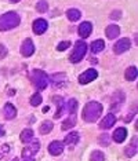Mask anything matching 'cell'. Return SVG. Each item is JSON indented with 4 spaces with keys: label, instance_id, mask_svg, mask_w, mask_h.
I'll use <instances>...</instances> for the list:
<instances>
[{
    "label": "cell",
    "instance_id": "3957f363",
    "mask_svg": "<svg viewBox=\"0 0 138 161\" xmlns=\"http://www.w3.org/2000/svg\"><path fill=\"white\" fill-rule=\"evenodd\" d=\"M30 80H32V83L34 84V87H36L37 90H44L48 84V76L43 70H39V69L32 70Z\"/></svg>",
    "mask_w": 138,
    "mask_h": 161
},
{
    "label": "cell",
    "instance_id": "e0dca14e",
    "mask_svg": "<svg viewBox=\"0 0 138 161\" xmlns=\"http://www.w3.org/2000/svg\"><path fill=\"white\" fill-rule=\"evenodd\" d=\"M126 156L127 157H133L137 154V136H134L133 138V143H130L129 146L126 148Z\"/></svg>",
    "mask_w": 138,
    "mask_h": 161
},
{
    "label": "cell",
    "instance_id": "4fadbf2b",
    "mask_svg": "<svg viewBox=\"0 0 138 161\" xmlns=\"http://www.w3.org/2000/svg\"><path fill=\"white\" fill-rule=\"evenodd\" d=\"M126 136H127V129L123 128V127H120V128H117L116 131L113 132L112 138H113V141H115V142L122 143L124 139H126Z\"/></svg>",
    "mask_w": 138,
    "mask_h": 161
},
{
    "label": "cell",
    "instance_id": "d6986e66",
    "mask_svg": "<svg viewBox=\"0 0 138 161\" xmlns=\"http://www.w3.org/2000/svg\"><path fill=\"white\" fill-rule=\"evenodd\" d=\"M53 101L58 106V110H57V113H55V118H60L62 116V113H64V99H62L61 96H54Z\"/></svg>",
    "mask_w": 138,
    "mask_h": 161
},
{
    "label": "cell",
    "instance_id": "4dcf8cb0",
    "mask_svg": "<svg viewBox=\"0 0 138 161\" xmlns=\"http://www.w3.org/2000/svg\"><path fill=\"white\" fill-rule=\"evenodd\" d=\"M69 45H71V43H69V41H61V43L58 44L57 50H58V51H65V50H66V48L69 47Z\"/></svg>",
    "mask_w": 138,
    "mask_h": 161
},
{
    "label": "cell",
    "instance_id": "9a60e30c",
    "mask_svg": "<svg viewBox=\"0 0 138 161\" xmlns=\"http://www.w3.org/2000/svg\"><path fill=\"white\" fill-rule=\"evenodd\" d=\"M105 33H106V37H108L109 40L116 39V37L120 34V28L117 25H109L108 28H106Z\"/></svg>",
    "mask_w": 138,
    "mask_h": 161
},
{
    "label": "cell",
    "instance_id": "e575fe53",
    "mask_svg": "<svg viewBox=\"0 0 138 161\" xmlns=\"http://www.w3.org/2000/svg\"><path fill=\"white\" fill-rule=\"evenodd\" d=\"M24 161H34L33 157H29V158H24Z\"/></svg>",
    "mask_w": 138,
    "mask_h": 161
},
{
    "label": "cell",
    "instance_id": "f1b7e54d",
    "mask_svg": "<svg viewBox=\"0 0 138 161\" xmlns=\"http://www.w3.org/2000/svg\"><path fill=\"white\" fill-rule=\"evenodd\" d=\"M41 95L39 92H36V94H33L32 95V98H30V105H32V106H39V105L41 103Z\"/></svg>",
    "mask_w": 138,
    "mask_h": 161
},
{
    "label": "cell",
    "instance_id": "7c38bea8",
    "mask_svg": "<svg viewBox=\"0 0 138 161\" xmlns=\"http://www.w3.org/2000/svg\"><path fill=\"white\" fill-rule=\"evenodd\" d=\"M91 30H93V25L90 22H82L80 26H79V34H80L82 37H88L90 34H91Z\"/></svg>",
    "mask_w": 138,
    "mask_h": 161
},
{
    "label": "cell",
    "instance_id": "5b68a950",
    "mask_svg": "<svg viewBox=\"0 0 138 161\" xmlns=\"http://www.w3.org/2000/svg\"><path fill=\"white\" fill-rule=\"evenodd\" d=\"M98 77V72L95 69H87L86 72H83L80 76H79V83L80 84H87L91 83L93 80H95Z\"/></svg>",
    "mask_w": 138,
    "mask_h": 161
},
{
    "label": "cell",
    "instance_id": "7402d4cb",
    "mask_svg": "<svg viewBox=\"0 0 138 161\" xmlns=\"http://www.w3.org/2000/svg\"><path fill=\"white\" fill-rule=\"evenodd\" d=\"M75 124H76V117H75V114H72L71 117L66 118V120L62 122V127H61V128L64 129V131H66V129H71Z\"/></svg>",
    "mask_w": 138,
    "mask_h": 161
},
{
    "label": "cell",
    "instance_id": "d590c367",
    "mask_svg": "<svg viewBox=\"0 0 138 161\" xmlns=\"http://www.w3.org/2000/svg\"><path fill=\"white\" fill-rule=\"evenodd\" d=\"M10 2H11V3H18L19 0H10Z\"/></svg>",
    "mask_w": 138,
    "mask_h": 161
},
{
    "label": "cell",
    "instance_id": "7a4b0ae2",
    "mask_svg": "<svg viewBox=\"0 0 138 161\" xmlns=\"http://www.w3.org/2000/svg\"><path fill=\"white\" fill-rule=\"evenodd\" d=\"M19 23H21V17L17 13H14V11L6 13L4 15L0 17V32L14 29V28H17Z\"/></svg>",
    "mask_w": 138,
    "mask_h": 161
},
{
    "label": "cell",
    "instance_id": "4316f807",
    "mask_svg": "<svg viewBox=\"0 0 138 161\" xmlns=\"http://www.w3.org/2000/svg\"><path fill=\"white\" fill-rule=\"evenodd\" d=\"M36 10H37L39 13H47V10H48V4H47L46 0H40V2H37V4H36Z\"/></svg>",
    "mask_w": 138,
    "mask_h": 161
},
{
    "label": "cell",
    "instance_id": "d4e9b609",
    "mask_svg": "<svg viewBox=\"0 0 138 161\" xmlns=\"http://www.w3.org/2000/svg\"><path fill=\"white\" fill-rule=\"evenodd\" d=\"M51 81H53V84L66 81V75H65V73H55V75L51 76Z\"/></svg>",
    "mask_w": 138,
    "mask_h": 161
},
{
    "label": "cell",
    "instance_id": "52a82bcc",
    "mask_svg": "<svg viewBox=\"0 0 138 161\" xmlns=\"http://www.w3.org/2000/svg\"><path fill=\"white\" fill-rule=\"evenodd\" d=\"M34 52V44L33 41L30 39H25L24 40L22 45H21V54L24 55V57H30Z\"/></svg>",
    "mask_w": 138,
    "mask_h": 161
},
{
    "label": "cell",
    "instance_id": "ac0fdd59",
    "mask_svg": "<svg viewBox=\"0 0 138 161\" xmlns=\"http://www.w3.org/2000/svg\"><path fill=\"white\" fill-rule=\"evenodd\" d=\"M104 48H105V43H104V40H101V39L94 40L91 43V51H93V54H98V52H101Z\"/></svg>",
    "mask_w": 138,
    "mask_h": 161
},
{
    "label": "cell",
    "instance_id": "277c9868",
    "mask_svg": "<svg viewBox=\"0 0 138 161\" xmlns=\"http://www.w3.org/2000/svg\"><path fill=\"white\" fill-rule=\"evenodd\" d=\"M86 52H87V44H86L83 40L76 41L75 50H73V52L71 54V57H69V59H71L72 64H77V62H80L82 59L84 58Z\"/></svg>",
    "mask_w": 138,
    "mask_h": 161
},
{
    "label": "cell",
    "instance_id": "f546056e",
    "mask_svg": "<svg viewBox=\"0 0 138 161\" xmlns=\"http://www.w3.org/2000/svg\"><path fill=\"white\" fill-rule=\"evenodd\" d=\"M98 142H99V145H102V146H109V143H110V138H109V135L102 134L101 136H99Z\"/></svg>",
    "mask_w": 138,
    "mask_h": 161
},
{
    "label": "cell",
    "instance_id": "83f0119b",
    "mask_svg": "<svg viewBox=\"0 0 138 161\" xmlns=\"http://www.w3.org/2000/svg\"><path fill=\"white\" fill-rule=\"evenodd\" d=\"M76 109H77V101L72 98V99H69V102H68V110L71 114H75Z\"/></svg>",
    "mask_w": 138,
    "mask_h": 161
},
{
    "label": "cell",
    "instance_id": "8992f818",
    "mask_svg": "<svg viewBox=\"0 0 138 161\" xmlns=\"http://www.w3.org/2000/svg\"><path fill=\"white\" fill-rule=\"evenodd\" d=\"M130 47H131L130 39L123 37V39H120L115 45H113V51H115V54H123V52H126L127 50H130Z\"/></svg>",
    "mask_w": 138,
    "mask_h": 161
},
{
    "label": "cell",
    "instance_id": "44dd1931",
    "mask_svg": "<svg viewBox=\"0 0 138 161\" xmlns=\"http://www.w3.org/2000/svg\"><path fill=\"white\" fill-rule=\"evenodd\" d=\"M137 73L138 72H137L135 66H131V68H129L126 70V75H124V76H126V80H129V81H134V80L137 79Z\"/></svg>",
    "mask_w": 138,
    "mask_h": 161
},
{
    "label": "cell",
    "instance_id": "2e32d148",
    "mask_svg": "<svg viewBox=\"0 0 138 161\" xmlns=\"http://www.w3.org/2000/svg\"><path fill=\"white\" fill-rule=\"evenodd\" d=\"M79 142V134L77 132H71L65 136L64 139V145H68V146H73Z\"/></svg>",
    "mask_w": 138,
    "mask_h": 161
},
{
    "label": "cell",
    "instance_id": "ba28073f",
    "mask_svg": "<svg viewBox=\"0 0 138 161\" xmlns=\"http://www.w3.org/2000/svg\"><path fill=\"white\" fill-rule=\"evenodd\" d=\"M39 149H40V143H39V142H33L32 145L26 146V148L24 149L22 157H24V158H29V157H33L37 152H39Z\"/></svg>",
    "mask_w": 138,
    "mask_h": 161
},
{
    "label": "cell",
    "instance_id": "d6a6232c",
    "mask_svg": "<svg viewBox=\"0 0 138 161\" xmlns=\"http://www.w3.org/2000/svg\"><path fill=\"white\" fill-rule=\"evenodd\" d=\"M120 17H122V13H120L119 10H115V11H113V13L109 15V18H110V19H119Z\"/></svg>",
    "mask_w": 138,
    "mask_h": 161
},
{
    "label": "cell",
    "instance_id": "5bb4252c",
    "mask_svg": "<svg viewBox=\"0 0 138 161\" xmlns=\"http://www.w3.org/2000/svg\"><path fill=\"white\" fill-rule=\"evenodd\" d=\"M3 113H4V117L7 118V120H13V118L17 116V109L14 107V105L6 103L4 109H3Z\"/></svg>",
    "mask_w": 138,
    "mask_h": 161
},
{
    "label": "cell",
    "instance_id": "cb8c5ba5",
    "mask_svg": "<svg viewBox=\"0 0 138 161\" xmlns=\"http://www.w3.org/2000/svg\"><path fill=\"white\" fill-rule=\"evenodd\" d=\"M53 127H54L53 122L47 120V121H44L43 124H41V127H40L39 131H40V134H41V135H46V134H48V132L51 131V129H53Z\"/></svg>",
    "mask_w": 138,
    "mask_h": 161
},
{
    "label": "cell",
    "instance_id": "30bf717a",
    "mask_svg": "<svg viewBox=\"0 0 138 161\" xmlns=\"http://www.w3.org/2000/svg\"><path fill=\"white\" fill-rule=\"evenodd\" d=\"M48 152H50L51 156H60L62 152H64V143L54 141L48 145Z\"/></svg>",
    "mask_w": 138,
    "mask_h": 161
},
{
    "label": "cell",
    "instance_id": "6da1fadb",
    "mask_svg": "<svg viewBox=\"0 0 138 161\" xmlns=\"http://www.w3.org/2000/svg\"><path fill=\"white\" fill-rule=\"evenodd\" d=\"M102 113V105L95 101H91L83 109V120L87 122H95Z\"/></svg>",
    "mask_w": 138,
    "mask_h": 161
},
{
    "label": "cell",
    "instance_id": "484cf974",
    "mask_svg": "<svg viewBox=\"0 0 138 161\" xmlns=\"http://www.w3.org/2000/svg\"><path fill=\"white\" fill-rule=\"evenodd\" d=\"M104 160H105V156H104L102 152H98V150L93 152L91 156H90V161H104Z\"/></svg>",
    "mask_w": 138,
    "mask_h": 161
},
{
    "label": "cell",
    "instance_id": "8fae6325",
    "mask_svg": "<svg viewBox=\"0 0 138 161\" xmlns=\"http://www.w3.org/2000/svg\"><path fill=\"white\" fill-rule=\"evenodd\" d=\"M115 121H116V117L113 116L112 113L106 114V116L102 118V121L99 122V128H101V129H109L110 127H113Z\"/></svg>",
    "mask_w": 138,
    "mask_h": 161
},
{
    "label": "cell",
    "instance_id": "836d02e7",
    "mask_svg": "<svg viewBox=\"0 0 138 161\" xmlns=\"http://www.w3.org/2000/svg\"><path fill=\"white\" fill-rule=\"evenodd\" d=\"M4 135V128H3V125H0V136Z\"/></svg>",
    "mask_w": 138,
    "mask_h": 161
},
{
    "label": "cell",
    "instance_id": "603a6c76",
    "mask_svg": "<svg viewBox=\"0 0 138 161\" xmlns=\"http://www.w3.org/2000/svg\"><path fill=\"white\" fill-rule=\"evenodd\" d=\"M66 15H68L69 21H73V22H75V21L80 19V17H82V13L79 11V10H76V8H71V10H68Z\"/></svg>",
    "mask_w": 138,
    "mask_h": 161
},
{
    "label": "cell",
    "instance_id": "8d00e7d4",
    "mask_svg": "<svg viewBox=\"0 0 138 161\" xmlns=\"http://www.w3.org/2000/svg\"><path fill=\"white\" fill-rule=\"evenodd\" d=\"M13 161H19V160H18V158H14V160H13Z\"/></svg>",
    "mask_w": 138,
    "mask_h": 161
},
{
    "label": "cell",
    "instance_id": "9c48e42d",
    "mask_svg": "<svg viewBox=\"0 0 138 161\" xmlns=\"http://www.w3.org/2000/svg\"><path fill=\"white\" fill-rule=\"evenodd\" d=\"M47 28H48L47 21H44V19H41V18L36 19L33 22V32L36 33V34H43L47 30Z\"/></svg>",
    "mask_w": 138,
    "mask_h": 161
},
{
    "label": "cell",
    "instance_id": "1f68e13d",
    "mask_svg": "<svg viewBox=\"0 0 138 161\" xmlns=\"http://www.w3.org/2000/svg\"><path fill=\"white\" fill-rule=\"evenodd\" d=\"M7 54H8V50L6 48V45L0 44V59L6 58V57H7Z\"/></svg>",
    "mask_w": 138,
    "mask_h": 161
},
{
    "label": "cell",
    "instance_id": "ffe728a7",
    "mask_svg": "<svg viewBox=\"0 0 138 161\" xmlns=\"http://www.w3.org/2000/svg\"><path fill=\"white\" fill-rule=\"evenodd\" d=\"M32 139H33V131L30 128H26L21 132V141H22L24 143L32 142Z\"/></svg>",
    "mask_w": 138,
    "mask_h": 161
}]
</instances>
